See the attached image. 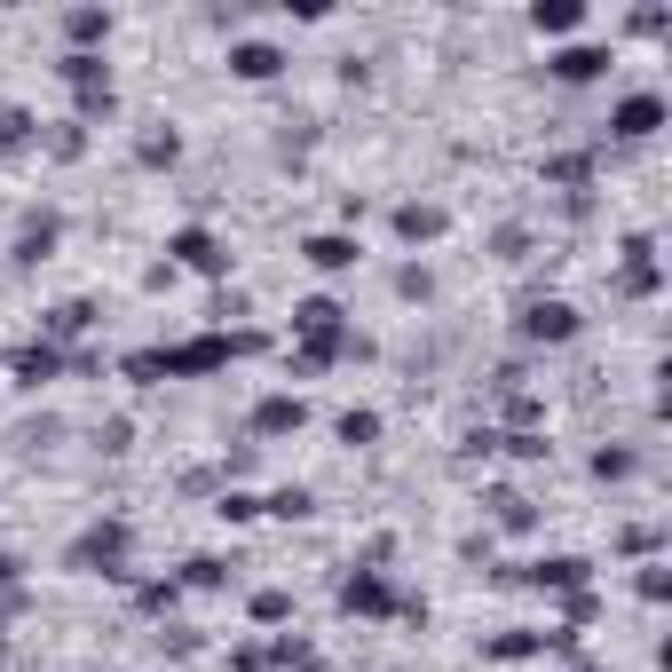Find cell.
<instances>
[{
    "label": "cell",
    "mask_w": 672,
    "mask_h": 672,
    "mask_svg": "<svg viewBox=\"0 0 672 672\" xmlns=\"http://www.w3.org/2000/svg\"><path fill=\"white\" fill-rule=\"evenodd\" d=\"M72 569H104V578H127V522H95L80 546H72Z\"/></svg>",
    "instance_id": "cell-1"
},
{
    "label": "cell",
    "mask_w": 672,
    "mask_h": 672,
    "mask_svg": "<svg viewBox=\"0 0 672 672\" xmlns=\"http://www.w3.org/2000/svg\"><path fill=\"white\" fill-rule=\"evenodd\" d=\"M569 332H578V309H569V300H530L522 309V341H569Z\"/></svg>",
    "instance_id": "cell-2"
},
{
    "label": "cell",
    "mask_w": 672,
    "mask_h": 672,
    "mask_svg": "<svg viewBox=\"0 0 672 672\" xmlns=\"http://www.w3.org/2000/svg\"><path fill=\"white\" fill-rule=\"evenodd\" d=\"M610 127L625 134V143H641V134H657V127H664V104H657V95H625V104L610 111Z\"/></svg>",
    "instance_id": "cell-3"
},
{
    "label": "cell",
    "mask_w": 672,
    "mask_h": 672,
    "mask_svg": "<svg viewBox=\"0 0 672 672\" xmlns=\"http://www.w3.org/2000/svg\"><path fill=\"white\" fill-rule=\"evenodd\" d=\"M229 72H238V80H278V72H285V48L246 40V48H229Z\"/></svg>",
    "instance_id": "cell-4"
},
{
    "label": "cell",
    "mask_w": 672,
    "mask_h": 672,
    "mask_svg": "<svg viewBox=\"0 0 672 672\" xmlns=\"http://www.w3.org/2000/svg\"><path fill=\"white\" fill-rule=\"evenodd\" d=\"M546 72H554V80H569V87H578V80H601V72H610V48H562Z\"/></svg>",
    "instance_id": "cell-5"
},
{
    "label": "cell",
    "mask_w": 672,
    "mask_h": 672,
    "mask_svg": "<svg viewBox=\"0 0 672 672\" xmlns=\"http://www.w3.org/2000/svg\"><path fill=\"white\" fill-rule=\"evenodd\" d=\"M175 261H190V269H207V278H222V269H229V254L207 238V229H182V238H175Z\"/></svg>",
    "instance_id": "cell-6"
},
{
    "label": "cell",
    "mask_w": 672,
    "mask_h": 672,
    "mask_svg": "<svg viewBox=\"0 0 672 672\" xmlns=\"http://www.w3.org/2000/svg\"><path fill=\"white\" fill-rule=\"evenodd\" d=\"M56 373H63V356H56L48 341H40V349H16V388H48Z\"/></svg>",
    "instance_id": "cell-7"
},
{
    "label": "cell",
    "mask_w": 672,
    "mask_h": 672,
    "mask_svg": "<svg viewBox=\"0 0 672 672\" xmlns=\"http://www.w3.org/2000/svg\"><path fill=\"white\" fill-rule=\"evenodd\" d=\"M300 254H309V269H356V238H332V229H325V238H309Z\"/></svg>",
    "instance_id": "cell-8"
},
{
    "label": "cell",
    "mask_w": 672,
    "mask_h": 672,
    "mask_svg": "<svg viewBox=\"0 0 672 672\" xmlns=\"http://www.w3.org/2000/svg\"><path fill=\"white\" fill-rule=\"evenodd\" d=\"M254 427H261V435H285V427H300V396H269L261 412H254Z\"/></svg>",
    "instance_id": "cell-9"
},
{
    "label": "cell",
    "mask_w": 672,
    "mask_h": 672,
    "mask_svg": "<svg viewBox=\"0 0 672 672\" xmlns=\"http://www.w3.org/2000/svg\"><path fill=\"white\" fill-rule=\"evenodd\" d=\"M396 238H444V207H403L396 214Z\"/></svg>",
    "instance_id": "cell-10"
},
{
    "label": "cell",
    "mask_w": 672,
    "mask_h": 672,
    "mask_svg": "<svg viewBox=\"0 0 672 672\" xmlns=\"http://www.w3.org/2000/svg\"><path fill=\"white\" fill-rule=\"evenodd\" d=\"M95 325V300H63V309H48V332L56 341H72V332H87Z\"/></svg>",
    "instance_id": "cell-11"
},
{
    "label": "cell",
    "mask_w": 672,
    "mask_h": 672,
    "mask_svg": "<svg viewBox=\"0 0 672 672\" xmlns=\"http://www.w3.org/2000/svg\"><path fill=\"white\" fill-rule=\"evenodd\" d=\"M578 16H586L578 0H538V9H530V24H538V32H569Z\"/></svg>",
    "instance_id": "cell-12"
},
{
    "label": "cell",
    "mask_w": 672,
    "mask_h": 672,
    "mask_svg": "<svg viewBox=\"0 0 672 672\" xmlns=\"http://www.w3.org/2000/svg\"><path fill=\"white\" fill-rule=\"evenodd\" d=\"M530 578H538V586H578V578H586V562L554 554V562H530Z\"/></svg>",
    "instance_id": "cell-13"
},
{
    "label": "cell",
    "mask_w": 672,
    "mask_h": 672,
    "mask_svg": "<svg viewBox=\"0 0 672 672\" xmlns=\"http://www.w3.org/2000/svg\"><path fill=\"white\" fill-rule=\"evenodd\" d=\"M341 601H349V610H388V586H380V578H349Z\"/></svg>",
    "instance_id": "cell-14"
},
{
    "label": "cell",
    "mask_w": 672,
    "mask_h": 672,
    "mask_svg": "<svg viewBox=\"0 0 672 672\" xmlns=\"http://www.w3.org/2000/svg\"><path fill=\"white\" fill-rule=\"evenodd\" d=\"M63 32H72V40H104L111 16H104V9H72V16H63Z\"/></svg>",
    "instance_id": "cell-15"
},
{
    "label": "cell",
    "mask_w": 672,
    "mask_h": 672,
    "mask_svg": "<svg viewBox=\"0 0 672 672\" xmlns=\"http://www.w3.org/2000/svg\"><path fill=\"white\" fill-rule=\"evenodd\" d=\"M32 143V111H0V151H24Z\"/></svg>",
    "instance_id": "cell-16"
},
{
    "label": "cell",
    "mask_w": 672,
    "mask_h": 672,
    "mask_svg": "<svg viewBox=\"0 0 672 672\" xmlns=\"http://www.w3.org/2000/svg\"><path fill=\"white\" fill-rule=\"evenodd\" d=\"M175 151H182L175 134H143V166H175Z\"/></svg>",
    "instance_id": "cell-17"
},
{
    "label": "cell",
    "mask_w": 672,
    "mask_h": 672,
    "mask_svg": "<svg viewBox=\"0 0 672 672\" xmlns=\"http://www.w3.org/2000/svg\"><path fill=\"white\" fill-rule=\"evenodd\" d=\"M373 435H380L373 412H349V420H341V444H373Z\"/></svg>",
    "instance_id": "cell-18"
},
{
    "label": "cell",
    "mask_w": 672,
    "mask_h": 672,
    "mask_svg": "<svg viewBox=\"0 0 672 672\" xmlns=\"http://www.w3.org/2000/svg\"><path fill=\"white\" fill-rule=\"evenodd\" d=\"M254 515H261V498H246V491L222 498V522H254Z\"/></svg>",
    "instance_id": "cell-19"
}]
</instances>
